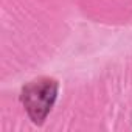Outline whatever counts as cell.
<instances>
[{
  "label": "cell",
  "mask_w": 132,
  "mask_h": 132,
  "mask_svg": "<svg viewBox=\"0 0 132 132\" xmlns=\"http://www.w3.org/2000/svg\"><path fill=\"white\" fill-rule=\"evenodd\" d=\"M57 96V82L53 78H37L22 90V103L33 123L40 124L50 113Z\"/></svg>",
  "instance_id": "1"
}]
</instances>
